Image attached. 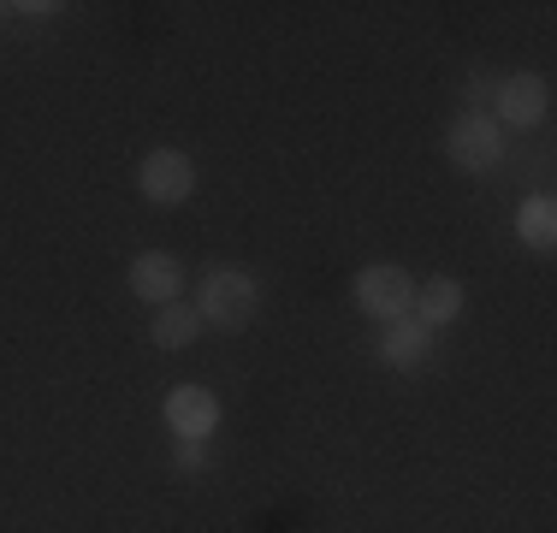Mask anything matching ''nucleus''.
Returning a JSON list of instances; mask_svg holds the SVG:
<instances>
[{
  "mask_svg": "<svg viewBox=\"0 0 557 533\" xmlns=\"http://www.w3.org/2000/svg\"><path fill=\"white\" fill-rule=\"evenodd\" d=\"M350 297H356V309H362L368 320L392 326V320H409V309H416V278H409L404 266H392V261H374V266L356 273Z\"/></svg>",
  "mask_w": 557,
  "mask_h": 533,
  "instance_id": "2",
  "label": "nucleus"
},
{
  "mask_svg": "<svg viewBox=\"0 0 557 533\" xmlns=\"http://www.w3.org/2000/svg\"><path fill=\"white\" fill-rule=\"evenodd\" d=\"M7 12H12V7H0V18H7Z\"/></svg>",
  "mask_w": 557,
  "mask_h": 533,
  "instance_id": "13",
  "label": "nucleus"
},
{
  "mask_svg": "<svg viewBox=\"0 0 557 533\" xmlns=\"http://www.w3.org/2000/svg\"><path fill=\"white\" fill-rule=\"evenodd\" d=\"M462 302H469V290H462V278H450V273H440V278H428V285H416V314L428 332H440V326H450V320L462 314Z\"/></svg>",
  "mask_w": 557,
  "mask_h": 533,
  "instance_id": "9",
  "label": "nucleus"
},
{
  "mask_svg": "<svg viewBox=\"0 0 557 533\" xmlns=\"http://www.w3.org/2000/svg\"><path fill=\"white\" fill-rule=\"evenodd\" d=\"M161 416L172 426V438H208L220 426V397L208 392V385H172L166 392V404H161Z\"/></svg>",
  "mask_w": 557,
  "mask_h": 533,
  "instance_id": "6",
  "label": "nucleus"
},
{
  "mask_svg": "<svg viewBox=\"0 0 557 533\" xmlns=\"http://www.w3.org/2000/svg\"><path fill=\"white\" fill-rule=\"evenodd\" d=\"M172 462H178V469H202V462H208V438H178V445H172Z\"/></svg>",
  "mask_w": 557,
  "mask_h": 533,
  "instance_id": "12",
  "label": "nucleus"
},
{
  "mask_svg": "<svg viewBox=\"0 0 557 533\" xmlns=\"http://www.w3.org/2000/svg\"><path fill=\"white\" fill-rule=\"evenodd\" d=\"M256 302H261V285H256V273H244V266H208L202 285H196V314H202V326L237 332L249 314H256Z\"/></svg>",
  "mask_w": 557,
  "mask_h": 533,
  "instance_id": "1",
  "label": "nucleus"
},
{
  "mask_svg": "<svg viewBox=\"0 0 557 533\" xmlns=\"http://www.w3.org/2000/svg\"><path fill=\"white\" fill-rule=\"evenodd\" d=\"M486 113L498 119V131H540L552 119V84L540 72H510V77H498Z\"/></svg>",
  "mask_w": 557,
  "mask_h": 533,
  "instance_id": "4",
  "label": "nucleus"
},
{
  "mask_svg": "<svg viewBox=\"0 0 557 533\" xmlns=\"http://www.w3.org/2000/svg\"><path fill=\"white\" fill-rule=\"evenodd\" d=\"M196 184H202V172H196V160L184 149H154V154H143V166H137V190H143V202H154V208L190 202Z\"/></svg>",
  "mask_w": 557,
  "mask_h": 533,
  "instance_id": "5",
  "label": "nucleus"
},
{
  "mask_svg": "<svg viewBox=\"0 0 557 533\" xmlns=\"http://www.w3.org/2000/svg\"><path fill=\"white\" fill-rule=\"evenodd\" d=\"M516 237H522L534 256H552L557 249V202L546 190H534L522 208H516Z\"/></svg>",
  "mask_w": 557,
  "mask_h": 533,
  "instance_id": "10",
  "label": "nucleus"
},
{
  "mask_svg": "<svg viewBox=\"0 0 557 533\" xmlns=\"http://www.w3.org/2000/svg\"><path fill=\"white\" fill-rule=\"evenodd\" d=\"M149 338L161 344V350H190V344L202 338V314H196V302H166V309H154Z\"/></svg>",
  "mask_w": 557,
  "mask_h": 533,
  "instance_id": "11",
  "label": "nucleus"
},
{
  "mask_svg": "<svg viewBox=\"0 0 557 533\" xmlns=\"http://www.w3.org/2000/svg\"><path fill=\"white\" fill-rule=\"evenodd\" d=\"M380 362L392 373H416L433 362V332L421 326L416 314L409 320H392V326H380Z\"/></svg>",
  "mask_w": 557,
  "mask_h": 533,
  "instance_id": "8",
  "label": "nucleus"
},
{
  "mask_svg": "<svg viewBox=\"0 0 557 533\" xmlns=\"http://www.w3.org/2000/svg\"><path fill=\"white\" fill-rule=\"evenodd\" d=\"M445 154H450V166H457V172H498L504 166L498 119L493 113H469V107H462V113L450 119V131H445Z\"/></svg>",
  "mask_w": 557,
  "mask_h": 533,
  "instance_id": "3",
  "label": "nucleus"
},
{
  "mask_svg": "<svg viewBox=\"0 0 557 533\" xmlns=\"http://www.w3.org/2000/svg\"><path fill=\"white\" fill-rule=\"evenodd\" d=\"M131 297H143L149 309H166V302H184V261L178 256H161V249H143L131 261Z\"/></svg>",
  "mask_w": 557,
  "mask_h": 533,
  "instance_id": "7",
  "label": "nucleus"
}]
</instances>
